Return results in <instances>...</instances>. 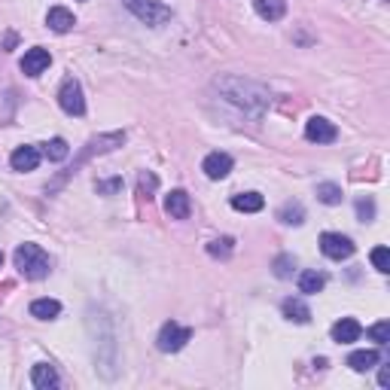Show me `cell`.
Here are the masks:
<instances>
[{
  "mask_svg": "<svg viewBox=\"0 0 390 390\" xmlns=\"http://www.w3.org/2000/svg\"><path fill=\"white\" fill-rule=\"evenodd\" d=\"M254 6L265 21H278L287 12V0H254Z\"/></svg>",
  "mask_w": 390,
  "mask_h": 390,
  "instance_id": "cell-14",
  "label": "cell"
},
{
  "mask_svg": "<svg viewBox=\"0 0 390 390\" xmlns=\"http://www.w3.org/2000/svg\"><path fill=\"white\" fill-rule=\"evenodd\" d=\"M369 339L378 342V345H387V342H390V323H387V320H381V323L372 326V330H369Z\"/></svg>",
  "mask_w": 390,
  "mask_h": 390,
  "instance_id": "cell-25",
  "label": "cell"
},
{
  "mask_svg": "<svg viewBox=\"0 0 390 390\" xmlns=\"http://www.w3.org/2000/svg\"><path fill=\"white\" fill-rule=\"evenodd\" d=\"M193 339V330L189 326H180L177 320H168V323L159 330V351H165V354H174V351H180L186 342Z\"/></svg>",
  "mask_w": 390,
  "mask_h": 390,
  "instance_id": "cell-3",
  "label": "cell"
},
{
  "mask_svg": "<svg viewBox=\"0 0 390 390\" xmlns=\"http://www.w3.org/2000/svg\"><path fill=\"white\" fill-rule=\"evenodd\" d=\"M30 314L37 320H52L61 314V302L58 299H34L30 302Z\"/></svg>",
  "mask_w": 390,
  "mask_h": 390,
  "instance_id": "cell-18",
  "label": "cell"
},
{
  "mask_svg": "<svg viewBox=\"0 0 390 390\" xmlns=\"http://www.w3.org/2000/svg\"><path fill=\"white\" fill-rule=\"evenodd\" d=\"M323 287H326V278L320 272H302L299 274V290H302V293L311 296V293H320Z\"/></svg>",
  "mask_w": 390,
  "mask_h": 390,
  "instance_id": "cell-19",
  "label": "cell"
},
{
  "mask_svg": "<svg viewBox=\"0 0 390 390\" xmlns=\"http://www.w3.org/2000/svg\"><path fill=\"white\" fill-rule=\"evenodd\" d=\"M378 384H381V387H390V366H381V372H378Z\"/></svg>",
  "mask_w": 390,
  "mask_h": 390,
  "instance_id": "cell-30",
  "label": "cell"
},
{
  "mask_svg": "<svg viewBox=\"0 0 390 390\" xmlns=\"http://www.w3.org/2000/svg\"><path fill=\"white\" fill-rule=\"evenodd\" d=\"M293 269H296L293 256H278V259H274V274H278V278H290Z\"/></svg>",
  "mask_w": 390,
  "mask_h": 390,
  "instance_id": "cell-27",
  "label": "cell"
},
{
  "mask_svg": "<svg viewBox=\"0 0 390 390\" xmlns=\"http://www.w3.org/2000/svg\"><path fill=\"white\" fill-rule=\"evenodd\" d=\"M232 208L235 211H244V213H256V211L265 208V198L259 195V193H241V195L232 198Z\"/></svg>",
  "mask_w": 390,
  "mask_h": 390,
  "instance_id": "cell-17",
  "label": "cell"
},
{
  "mask_svg": "<svg viewBox=\"0 0 390 390\" xmlns=\"http://www.w3.org/2000/svg\"><path fill=\"white\" fill-rule=\"evenodd\" d=\"M305 137H308L311 143H333L335 137H339V128L323 116H311L308 125H305Z\"/></svg>",
  "mask_w": 390,
  "mask_h": 390,
  "instance_id": "cell-6",
  "label": "cell"
},
{
  "mask_svg": "<svg viewBox=\"0 0 390 390\" xmlns=\"http://www.w3.org/2000/svg\"><path fill=\"white\" fill-rule=\"evenodd\" d=\"M49 61H52L49 52H46L43 46H34V49H28L25 58H21V73L25 76H40L46 67H49Z\"/></svg>",
  "mask_w": 390,
  "mask_h": 390,
  "instance_id": "cell-7",
  "label": "cell"
},
{
  "mask_svg": "<svg viewBox=\"0 0 390 390\" xmlns=\"http://www.w3.org/2000/svg\"><path fill=\"white\" fill-rule=\"evenodd\" d=\"M58 104H61V110L71 113V116H82V113H86V98H82V89H80V82H76L73 76H67V80L61 82Z\"/></svg>",
  "mask_w": 390,
  "mask_h": 390,
  "instance_id": "cell-4",
  "label": "cell"
},
{
  "mask_svg": "<svg viewBox=\"0 0 390 390\" xmlns=\"http://www.w3.org/2000/svg\"><path fill=\"white\" fill-rule=\"evenodd\" d=\"M320 250H323V256L342 263V259L354 256V241H351L348 235H339V232H323L320 235Z\"/></svg>",
  "mask_w": 390,
  "mask_h": 390,
  "instance_id": "cell-5",
  "label": "cell"
},
{
  "mask_svg": "<svg viewBox=\"0 0 390 390\" xmlns=\"http://www.w3.org/2000/svg\"><path fill=\"white\" fill-rule=\"evenodd\" d=\"M232 244H235L232 238H217V241H211V244H208V254H211V256H223V259H226V256H232Z\"/></svg>",
  "mask_w": 390,
  "mask_h": 390,
  "instance_id": "cell-23",
  "label": "cell"
},
{
  "mask_svg": "<svg viewBox=\"0 0 390 390\" xmlns=\"http://www.w3.org/2000/svg\"><path fill=\"white\" fill-rule=\"evenodd\" d=\"M0 265H3V254H0Z\"/></svg>",
  "mask_w": 390,
  "mask_h": 390,
  "instance_id": "cell-31",
  "label": "cell"
},
{
  "mask_svg": "<svg viewBox=\"0 0 390 390\" xmlns=\"http://www.w3.org/2000/svg\"><path fill=\"white\" fill-rule=\"evenodd\" d=\"M30 381H34V387H40V390L58 387V372H55V366H49V363H37L34 369H30Z\"/></svg>",
  "mask_w": 390,
  "mask_h": 390,
  "instance_id": "cell-13",
  "label": "cell"
},
{
  "mask_svg": "<svg viewBox=\"0 0 390 390\" xmlns=\"http://www.w3.org/2000/svg\"><path fill=\"white\" fill-rule=\"evenodd\" d=\"M43 152H46V159H52V162H64V159L71 156V147H67V141L55 137V141L43 143Z\"/></svg>",
  "mask_w": 390,
  "mask_h": 390,
  "instance_id": "cell-20",
  "label": "cell"
},
{
  "mask_svg": "<svg viewBox=\"0 0 390 390\" xmlns=\"http://www.w3.org/2000/svg\"><path fill=\"white\" fill-rule=\"evenodd\" d=\"M363 333V326L357 323L354 317H342L333 323V342H339V345H351V342H357Z\"/></svg>",
  "mask_w": 390,
  "mask_h": 390,
  "instance_id": "cell-9",
  "label": "cell"
},
{
  "mask_svg": "<svg viewBox=\"0 0 390 390\" xmlns=\"http://www.w3.org/2000/svg\"><path fill=\"white\" fill-rule=\"evenodd\" d=\"M10 165L15 171H34L37 165H40V150L37 147H19L10 156Z\"/></svg>",
  "mask_w": 390,
  "mask_h": 390,
  "instance_id": "cell-11",
  "label": "cell"
},
{
  "mask_svg": "<svg viewBox=\"0 0 390 390\" xmlns=\"http://www.w3.org/2000/svg\"><path fill=\"white\" fill-rule=\"evenodd\" d=\"M46 25L55 30V34H67V30L76 25V19H73L71 10H64V6H52L49 15H46Z\"/></svg>",
  "mask_w": 390,
  "mask_h": 390,
  "instance_id": "cell-12",
  "label": "cell"
},
{
  "mask_svg": "<svg viewBox=\"0 0 390 390\" xmlns=\"http://www.w3.org/2000/svg\"><path fill=\"white\" fill-rule=\"evenodd\" d=\"M165 211H168V217H174V220H189L193 202H189V195L183 193V189H171V193L165 195Z\"/></svg>",
  "mask_w": 390,
  "mask_h": 390,
  "instance_id": "cell-8",
  "label": "cell"
},
{
  "mask_svg": "<svg viewBox=\"0 0 390 390\" xmlns=\"http://www.w3.org/2000/svg\"><path fill=\"white\" fill-rule=\"evenodd\" d=\"M128 6V12H134V19H141L143 25H165L171 19V6L159 3V0H122Z\"/></svg>",
  "mask_w": 390,
  "mask_h": 390,
  "instance_id": "cell-2",
  "label": "cell"
},
{
  "mask_svg": "<svg viewBox=\"0 0 390 390\" xmlns=\"http://www.w3.org/2000/svg\"><path fill=\"white\" fill-rule=\"evenodd\" d=\"M348 366L354 372H369L378 366V351H354V354L348 357Z\"/></svg>",
  "mask_w": 390,
  "mask_h": 390,
  "instance_id": "cell-16",
  "label": "cell"
},
{
  "mask_svg": "<svg viewBox=\"0 0 390 390\" xmlns=\"http://www.w3.org/2000/svg\"><path fill=\"white\" fill-rule=\"evenodd\" d=\"M122 186V180H107V183H98V193H116Z\"/></svg>",
  "mask_w": 390,
  "mask_h": 390,
  "instance_id": "cell-29",
  "label": "cell"
},
{
  "mask_svg": "<svg viewBox=\"0 0 390 390\" xmlns=\"http://www.w3.org/2000/svg\"><path fill=\"white\" fill-rule=\"evenodd\" d=\"M15 269L25 274L28 281H43L49 274V256L37 244H19L15 247Z\"/></svg>",
  "mask_w": 390,
  "mask_h": 390,
  "instance_id": "cell-1",
  "label": "cell"
},
{
  "mask_svg": "<svg viewBox=\"0 0 390 390\" xmlns=\"http://www.w3.org/2000/svg\"><path fill=\"white\" fill-rule=\"evenodd\" d=\"M372 265H375L381 274H387L390 272V250L387 247H375V250H372Z\"/></svg>",
  "mask_w": 390,
  "mask_h": 390,
  "instance_id": "cell-24",
  "label": "cell"
},
{
  "mask_svg": "<svg viewBox=\"0 0 390 390\" xmlns=\"http://www.w3.org/2000/svg\"><path fill=\"white\" fill-rule=\"evenodd\" d=\"M357 217H360L363 223L375 220V202H372V198H360V202H357Z\"/></svg>",
  "mask_w": 390,
  "mask_h": 390,
  "instance_id": "cell-26",
  "label": "cell"
},
{
  "mask_svg": "<svg viewBox=\"0 0 390 390\" xmlns=\"http://www.w3.org/2000/svg\"><path fill=\"white\" fill-rule=\"evenodd\" d=\"M202 171L208 174L211 180H223L226 174L232 171V156H226V152H211L202 162Z\"/></svg>",
  "mask_w": 390,
  "mask_h": 390,
  "instance_id": "cell-10",
  "label": "cell"
},
{
  "mask_svg": "<svg viewBox=\"0 0 390 390\" xmlns=\"http://www.w3.org/2000/svg\"><path fill=\"white\" fill-rule=\"evenodd\" d=\"M317 198L323 204H339L342 202V189L335 186V183H320V186H317Z\"/></svg>",
  "mask_w": 390,
  "mask_h": 390,
  "instance_id": "cell-21",
  "label": "cell"
},
{
  "mask_svg": "<svg viewBox=\"0 0 390 390\" xmlns=\"http://www.w3.org/2000/svg\"><path fill=\"white\" fill-rule=\"evenodd\" d=\"M281 308H284V317L293 320V323H308L311 320V308L302 299H284Z\"/></svg>",
  "mask_w": 390,
  "mask_h": 390,
  "instance_id": "cell-15",
  "label": "cell"
},
{
  "mask_svg": "<svg viewBox=\"0 0 390 390\" xmlns=\"http://www.w3.org/2000/svg\"><path fill=\"white\" fill-rule=\"evenodd\" d=\"M281 220H284L287 226H302V220H305L302 204H287V208L281 211Z\"/></svg>",
  "mask_w": 390,
  "mask_h": 390,
  "instance_id": "cell-22",
  "label": "cell"
},
{
  "mask_svg": "<svg viewBox=\"0 0 390 390\" xmlns=\"http://www.w3.org/2000/svg\"><path fill=\"white\" fill-rule=\"evenodd\" d=\"M156 186H159V180L152 177V174H147V171H143V174H141V193L150 198V193H152V189H156Z\"/></svg>",
  "mask_w": 390,
  "mask_h": 390,
  "instance_id": "cell-28",
  "label": "cell"
}]
</instances>
